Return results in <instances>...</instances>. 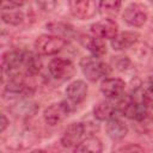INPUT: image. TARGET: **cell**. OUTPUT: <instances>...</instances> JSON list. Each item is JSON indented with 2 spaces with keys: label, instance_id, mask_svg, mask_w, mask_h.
<instances>
[{
  "label": "cell",
  "instance_id": "obj_1",
  "mask_svg": "<svg viewBox=\"0 0 153 153\" xmlns=\"http://www.w3.org/2000/svg\"><path fill=\"white\" fill-rule=\"evenodd\" d=\"M80 68L86 79L91 82H96L99 79L108 76L111 72L110 67L100 59L94 56H85L80 60Z\"/></svg>",
  "mask_w": 153,
  "mask_h": 153
},
{
  "label": "cell",
  "instance_id": "obj_2",
  "mask_svg": "<svg viewBox=\"0 0 153 153\" xmlns=\"http://www.w3.org/2000/svg\"><path fill=\"white\" fill-rule=\"evenodd\" d=\"M87 136H91L88 123L73 122L69 126H67V128L63 130L61 136V145L67 148L76 147Z\"/></svg>",
  "mask_w": 153,
  "mask_h": 153
},
{
  "label": "cell",
  "instance_id": "obj_3",
  "mask_svg": "<svg viewBox=\"0 0 153 153\" xmlns=\"http://www.w3.org/2000/svg\"><path fill=\"white\" fill-rule=\"evenodd\" d=\"M67 44V41L60 36L55 35H41L35 39V49L42 55H55L60 53Z\"/></svg>",
  "mask_w": 153,
  "mask_h": 153
},
{
  "label": "cell",
  "instance_id": "obj_4",
  "mask_svg": "<svg viewBox=\"0 0 153 153\" xmlns=\"http://www.w3.org/2000/svg\"><path fill=\"white\" fill-rule=\"evenodd\" d=\"M116 110L120 111L124 117L135 120V121H143L147 117V108L143 103L135 102L130 96H126L118 100L116 105Z\"/></svg>",
  "mask_w": 153,
  "mask_h": 153
},
{
  "label": "cell",
  "instance_id": "obj_5",
  "mask_svg": "<svg viewBox=\"0 0 153 153\" xmlns=\"http://www.w3.org/2000/svg\"><path fill=\"white\" fill-rule=\"evenodd\" d=\"M37 140L36 134L30 128H22L17 129L12 133V135H8L6 139V146L12 149H24L33 145V142Z\"/></svg>",
  "mask_w": 153,
  "mask_h": 153
},
{
  "label": "cell",
  "instance_id": "obj_6",
  "mask_svg": "<svg viewBox=\"0 0 153 153\" xmlns=\"http://www.w3.org/2000/svg\"><path fill=\"white\" fill-rule=\"evenodd\" d=\"M72 111L71 104L68 102H59V103H54L51 105H49L44 112H43V118L47 124L49 126H56L59 123H61Z\"/></svg>",
  "mask_w": 153,
  "mask_h": 153
},
{
  "label": "cell",
  "instance_id": "obj_7",
  "mask_svg": "<svg viewBox=\"0 0 153 153\" xmlns=\"http://www.w3.org/2000/svg\"><path fill=\"white\" fill-rule=\"evenodd\" d=\"M147 8L139 2H131L129 4L123 12V20L133 27H140L142 26L147 20Z\"/></svg>",
  "mask_w": 153,
  "mask_h": 153
},
{
  "label": "cell",
  "instance_id": "obj_8",
  "mask_svg": "<svg viewBox=\"0 0 153 153\" xmlns=\"http://www.w3.org/2000/svg\"><path fill=\"white\" fill-rule=\"evenodd\" d=\"M68 7L73 17L80 20H86L96 14L98 10V4L92 0H81V1L72 0L68 2Z\"/></svg>",
  "mask_w": 153,
  "mask_h": 153
},
{
  "label": "cell",
  "instance_id": "obj_9",
  "mask_svg": "<svg viewBox=\"0 0 153 153\" xmlns=\"http://www.w3.org/2000/svg\"><path fill=\"white\" fill-rule=\"evenodd\" d=\"M91 33L102 39H114L118 35V24L111 18H105L91 25Z\"/></svg>",
  "mask_w": 153,
  "mask_h": 153
},
{
  "label": "cell",
  "instance_id": "obj_10",
  "mask_svg": "<svg viewBox=\"0 0 153 153\" xmlns=\"http://www.w3.org/2000/svg\"><path fill=\"white\" fill-rule=\"evenodd\" d=\"M49 73L54 79L57 80H65L69 79L74 72L73 63L67 60V59H61V57H55L49 62L48 66Z\"/></svg>",
  "mask_w": 153,
  "mask_h": 153
},
{
  "label": "cell",
  "instance_id": "obj_11",
  "mask_svg": "<svg viewBox=\"0 0 153 153\" xmlns=\"http://www.w3.org/2000/svg\"><path fill=\"white\" fill-rule=\"evenodd\" d=\"M8 110L16 117L29 118L36 115V112L38 111V105L30 99L18 98V99H14V102L10 105Z\"/></svg>",
  "mask_w": 153,
  "mask_h": 153
},
{
  "label": "cell",
  "instance_id": "obj_12",
  "mask_svg": "<svg viewBox=\"0 0 153 153\" xmlns=\"http://www.w3.org/2000/svg\"><path fill=\"white\" fill-rule=\"evenodd\" d=\"M126 88V82L121 78H106L100 84L102 93L109 99L120 98Z\"/></svg>",
  "mask_w": 153,
  "mask_h": 153
},
{
  "label": "cell",
  "instance_id": "obj_13",
  "mask_svg": "<svg viewBox=\"0 0 153 153\" xmlns=\"http://www.w3.org/2000/svg\"><path fill=\"white\" fill-rule=\"evenodd\" d=\"M87 92H88L87 84L82 80H74L69 82L66 87V96L68 100L74 105L82 103L86 99Z\"/></svg>",
  "mask_w": 153,
  "mask_h": 153
},
{
  "label": "cell",
  "instance_id": "obj_14",
  "mask_svg": "<svg viewBox=\"0 0 153 153\" xmlns=\"http://www.w3.org/2000/svg\"><path fill=\"white\" fill-rule=\"evenodd\" d=\"M105 130H106V134L108 136L114 140V141H117V140H121L123 139L127 133H128V127L127 124L124 123V121H122L120 117L117 116H114L112 118H110L109 121H106V126H105Z\"/></svg>",
  "mask_w": 153,
  "mask_h": 153
},
{
  "label": "cell",
  "instance_id": "obj_15",
  "mask_svg": "<svg viewBox=\"0 0 153 153\" xmlns=\"http://www.w3.org/2000/svg\"><path fill=\"white\" fill-rule=\"evenodd\" d=\"M139 38V33L134 32V31H123V32H118V35L111 39V47L114 50L121 51V50H126L131 48Z\"/></svg>",
  "mask_w": 153,
  "mask_h": 153
},
{
  "label": "cell",
  "instance_id": "obj_16",
  "mask_svg": "<svg viewBox=\"0 0 153 153\" xmlns=\"http://www.w3.org/2000/svg\"><path fill=\"white\" fill-rule=\"evenodd\" d=\"M82 43L85 45V48H87V50L92 54V56L100 59L103 55L106 54V44L104 42V39L96 37V36H86L82 39Z\"/></svg>",
  "mask_w": 153,
  "mask_h": 153
},
{
  "label": "cell",
  "instance_id": "obj_17",
  "mask_svg": "<svg viewBox=\"0 0 153 153\" xmlns=\"http://www.w3.org/2000/svg\"><path fill=\"white\" fill-rule=\"evenodd\" d=\"M73 153H103V143L96 136H87L74 147Z\"/></svg>",
  "mask_w": 153,
  "mask_h": 153
},
{
  "label": "cell",
  "instance_id": "obj_18",
  "mask_svg": "<svg viewBox=\"0 0 153 153\" xmlns=\"http://www.w3.org/2000/svg\"><path fill=\"white\" fill-rule=\"evenodd\" d=\"M116 106H114L110 102H99L98 104L94 105L93 108V116L98 121H109L115 116L116 112Z\"/></svg>",
  "mask_w": 153,
  "mask_h": 153
},
{
  "label": "cell",
  "instance_id": "obj_19",
  "mask_svg": "<svg viewBox=\"0 0 153 153\" xmlns=\"http://www.w3.org/2000/svg\"><path fill=\"white\" fill-rule=\"evenodd\" d=\"M122 2L117 0H103L98 4V10L102 16H106V18H111L116 16L121 10Z\"/></svg>",
  "mask_w": 153,
  "mask_h": 153
},
{
  "label": "cell",
  "instance_id": "obj_20",
  "mask_svg": "<svg viewBox=\"0 0 153 153\" xmlns=\"http://www.w3.org/2000/svg\"><path fill=\"white\" fill-rule=\"evenodd\" d=\"M1 19L10 25H19L24 22V13L18 8L1 10Z\"/></svg>",
  "mask_w": 153,
  "mask_h": 153
},
{
  "label": "cell",
  "instance_id": "obj_21",
  "mask_svg": "<svg viewBox=\"0 0 153 153\" xmlns=\"http://www.w3.org/2000/svg\"><path fill=\"white\" fill-rule=\"evenodd\" d=\"M47 29L49 31L54 32L55 36H60L62 38H65L73 31L72 26L66 23H49V24H47Z\"/></svg>",
  "mask_w": 153,
  "mask_h": 153
},
{
  "label": "cell",
  "instance_id": "obj_22",
  "mask_svg": "<svg viewBox=\"0 0 153 153\" xmlns=\"http://www.w3.org/2000/svg\"><path fill=\"white\" fill-rule=\"evenodd\" d=\"M112 65L120 72H127L128 69L131 68V61H130V59L128 56H122V55L114 56L112 57Z\"/></svg>",
  "mask_w": 153,
  "mask_h": 153
},
{
  "label": "cell",
  "instance_id": "obj_23",
  "mask_svg": "<svg viewBox=\"0 0 153 153\" xmlns=\"http://www.w3.org/2000/svg\"><path fill=\"white\" fill-rule=\"evenodd\" d=\"M114 153H145V149L136 143H127L118 147Z\"/></svg>",
  "mask_w": 153,
  "mask_h": 153
},
{
  "label": "cell",
  "instance_id": "obj_24",
  "mask_svg": "<svg viewBox=\"0 0 153 153\" xmlns=\"http://www.w3.org/2000/svg\"><path fill=\"white\" fill-rule=\"evenodd\" d=\"M143 88V94H142V102L146 108L153 109V88Z\"/></svg>",
  "mask_w": 153,
  "mask_h": 153
},
{
  "label": "cell",
  "instance_id": "obj_25",
  "mask_svg": "<svg viewBox=\"0 0 153 153\" xmlns=\"http://www.w3.org/2000/svg\"><path fill=\"white\" fill-rule=\"evenodd\" d=\"M0 118H1V122H0V131L4 133L6 130V128L8 127L10 122H8V120H7V117H6L5 114H1L0 115Z\"/></svg>",
  "mask_w": 153,
  "mask_h": 153
},
{
  "label": "cell",
  "instance_id": "obj_26",
  "mask_svg": "<svg viewBox=\"0 0 153 153\" xmlns=\"http://www.w3.org/2000/svg\"><path fill=\"white\" fill-rule=\"evenodd\" d=\"M142 87H146V88H153V75L149 76V78L147 79V81L145 82V85H143Z\"/></svg>",
  "mask_w": 153,
  "mask_h": 153
},
{
  "label": "cell",
  "instance_id": "obj_27",
  "mask_svg": "<svg viewBox=\"0 0 153 153\" xmlns=\"http://www.w3.org/2000/svg\"><path fill=\"white\" fill-rule=\"evenodd\" d=\"M30 153H47L44 149H33V151H31Z\"/></svg>",
  "mask_w": 153,
  "mask_h": 153
}]
</instances>
